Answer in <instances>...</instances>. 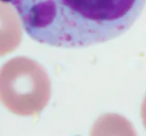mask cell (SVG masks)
I'll use <instances>...</instances> for the list:
<instances>
[{
  "instance_id": "cell-1",
  "label": "cell",
  "mask_w": 146,
  "mask_h": 136,
  "mask_svg": "<svg viewBox=\"0 0 146 136\" xmlns=\"http://www.w3.org/2000/svg\"><path fill=\"white\" fill-rule=\"evenodd\" d=\"M37 42L83 48L119 37L139 18L146 0H5Z\"/></svg>"
},
{
  "instance_id": "cell-2",
  "label": "cell",
  "mask_w": 146,
  "mask_h": 136,
  "mask_svg": "<svg viewBox=\"0 0 146 136\" xmlns=\"http://www.w3.org/2000/svg\"><path fill=\"white\" fill-rule=\"evenodd\" d=\"M50 79L43 67L27 57L8 60L0 68V101L18 116H36L48 105Z\"/></svg>"
},
{
  "instance_id": "cell-3",
  "label": "cell",
  "mask_w": 146,
  "mask_h": 136,
  "mask_svg": "<svg viewBox=\"0 0 146 136\" xmlns=\"http://www.w3.org/2000/svg\"><path fill=\"white\" fill-rule=\"evenodd\" d=\"M22 39L20 20L8 2L0 0V57L13 52Z\"/></svg>"
},
{
  "instance_id": "cell-4",
  "label": "cell",
  "mask_w": 146,
  "mask_h": 136,
  "mask_svg": "<svg viewBox=\"0 0 146 136\" xmlns=\"http://www.w3.org/2000/svg\"><path fill=\"white\" fill-rule=\"evenodd\" d=\"M90 136H137L132 124L118 114H105L96 120Z\"/></svg>"
},
{
  "instance_id": "cell-5",
  "label": "cell",
  "mask_w": 146,
  "mask_h": 136,
  "mask_svg": "<svg viewBox=\"0 0 146 136\" xmlns=\"http://www.w3.org/2000/svg\"><path fill=\"white\" fill-rule=\"evenodd\" d=\"M141 117L143 120V125L146 129V95L143 101V104L141 106Z\"/></svg>"
}]
</instances>
